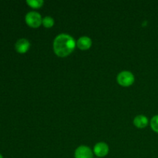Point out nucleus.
Masks as SVG:
<instances>
[{
    "label": "nucleus",
    "instance_id": "obj_1",
    "mask_svg": "<svg viewBox=\"0 0 158 158\" xmlns=\"http://www.w3.org/2000/svg\"><path fill=\"white\" fill-rule=\"evenodd\" d=\"M77 42L71 35L62 33L57 35L53 41L54 52L59 57H66L73 52Z\"/></svg>",
    "mask_w": 158,
    "mask_h": 158
},
{
    "label": "nucleus",
    "instance_id": "obj_2",
    "mask_svg": "<svg viewBox=\"0 0 158 158\" xmlns=\"http://www.w3.org/2000/svg\"><path fill=\"white\" fill-rule=\"evenodd\" d=\"M117 80L120 86L127 87L134 83V76L130 71H122L117 76Z\"/></svg>",
    "mask_w": 158,
    "mask_h": 158
},
{
    "label": "nucleus",
    "instance_id": "obj_3",
    "mask_svg": "<svg viewBox=\"0 0 158 158\" xmlns=\"http://www.w3.org/2000/svg\"><path fill=\"white\" fill-rule=\"evenodd\" d=\"M26 22L28 26L32 28H38L40 25L43 23V19H42L40 14L36 12H29L26 15Z\"/></svg>",
    "mask_w": 158,
    "mask_h": 158
},
{
    "label": "nucleus",
    "instance_id": "obj_4",
    "mask_svg": "<svg viewBox=\"0 0 158 158\" xmlns=\"http://www.w3.org/2000/svg\"><path fill=\"white\" fill-rule=\"evenodd\" d=\"M75 158H93L92 150L87 146H80L75 151Z\"/></svg>",
    "mask_w": 158,
    "mask_h": 158
},
{
    "label": "nucleus",
    "instance_id": "obj_5",
    "mask_svg": "<svg viewBox=\"0 0 158 158\" xmlns=\"http://www.w3.org/2000/svg\"><path fill=\"white\" fill-rule=\"evenodd\" d=\"M94 151L97 157H103L109 153V147L104 142H100L94 146Z\"/></svg>",
    "mask_w": 158,
    "mask_h": 158
},
{
    "label": "nucleus",
    "instance_id": "obj_6",
    "mask_svg": "<svg viewBox=\"0 0 158 158\" xmlns=\"http://www.w3.org/2000/svg\"><path fill=\"white\" fill-rule=\"evenodd\" d=\"M15 50L19 53H25L29 50L30 47V43L26 39H20L15 43Z\"/></svg>",
    "mask_w": 158,
    "mask_h": 158
},
{
    "label": "nucleus",
    "instance_id": "obj_7",
    "mask_svg": "<svg viewBox=\"0 0 158 158\" xmlns=\"http://www.w3.org/2000/svg\"><path fill=\"white\" fill-rule=\"evenodd\" d=\"M92 46V40L88 36H81L77 42V46L81 50L89 49Z\"/></svg>",
    "mask_w": 158,
    "mask_h": 158
},
{
    "label": "nucleus",
    "instance_id": "obj_8",
    "mask_svg": "<svg viewBox=\"0 0 158 158\" xmlns=\"http://www.w3.org/2000/svg\"><path fill=\"white\" fill-rule=\"evenodd\" d=\"M134 126L137 128H144L148 124V119L144 115H138L134 120Z\"/></svg>",
    "mask_w": 158,
    "mask_h": 158
},
{
    "label": "nucleus",
    "instance_id": "obj_9",
    "mask_svg": "<svg viewBox=\"0 0 158 158\" xmlns=\"http://www.w3.org/2000/svg\"><path fill=\"white\" fill-rule=\"evenodd\" d=\"M26 3L33 9H39L43 6L44 2L43 0H27Z\"/></svg>",
    "mask_w": 158,
    "mask_h": 158
},
{
    "label": "nucleus",
    "instance_id": "obj_10",
    "mask_svg": "<svg viewBox=\"0 0 158 158\" xmlns=\"http://www.w3.org/2000/svg\"><path fill=\"white\" fill-rule=\"evenodd\" d=\"M43 25L46 28H51L54 25V19L51 16H46L43 19Z\"/></svg>",
    "mask_w": 158,
    "mask_h": 158
},
{
    "label": "nucleus",
    "instance_id": "obj_11",
    "mask_svg": "<svg viewBox=\"0 0 158 158\" xmlns=\"http://www.w3.org/2000/svg\"><path fill=\"white\" fill-rule=\"evenodd\" d=\"M151 127L154 132L158 133V115L152 117L151 120Z\"/></svg>",
    "mask_w": 158,
    "mask_h": 158
},
{
    "label": "nucleus",
    "instance_id": "obj_12",
    "mask_svg": "<svg viewBox=\"0 0 158 158\" xmlns=\"http://www.w3.org/2000/svg\"><path fill=\"white\" fill-rule=\"evenodd\" d=\"M0 158H3V157H2V156L1 154H0Z\"/></svg>",
    "mask_w": 158,
    "mask_h": 158
}]
</instances>
